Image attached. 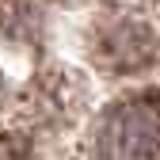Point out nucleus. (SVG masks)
Returning <instances> with one entry per match:
<instances>
[{
    "instance_id": "nucleus-1",
    "label": "nucleus",
    "mask_w": 160,
    "mask_h": 160,
    "mask_svg": "<svg viewBox=\"0 0 160 160\" xmlns=\"http://www.w3.org/2000/svg\"><path fill=\"white\" fill-rule=\"evenodd\" d=\"M103 160H160V111L152 103H122L99 133Z\"/></svg>"
}]
</instances>
